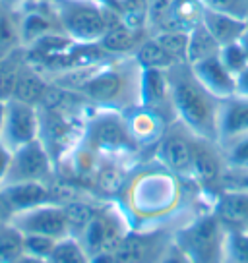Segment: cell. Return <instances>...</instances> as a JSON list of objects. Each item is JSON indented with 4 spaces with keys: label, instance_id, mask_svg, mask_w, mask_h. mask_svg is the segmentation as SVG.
<instances>
[{
    "label": "cell",
    "instance_id": "cell-1",
    "mask_svg": "<svg viewBox=\"0 0 248 263\" xmlns=\"http://www.w3.org/2000/svg\"><path fill=\"white\" fill-rule=\"evenodd\" d=\"M116 201L134 230L179 229L211 203L194 182L169 171L153 157L130 168Z\"/></svg>",
    "mask_w": 248,
    "mask_h": 263
},
{
    "label": "cell",
    "instance_id": "cell-2",
    "mask_svg": "<svg viewBox=\"0 0 248 263\" xmlns=\"http://www.w3.org/2000/svg\"><path fill=\"white\" fill-rule=\"evenodd\" d=\"M144 68L130 57L107 58L99 64L60 74L58 87L76 91L93 108L128 112L141 107Z\"/></svg>",
    "mask_w": 248,
    "mask_h": 263
},
{
    "label": "cell",
    "instance_id": "cell-3",
    "mask_svg": "<svg viewBox=\"0 0 248 263\" xmlns=\"http://www.w3.org/2000/svg\"><path fill=\"white\" fill-rule=\"evenodd\" d=\"M171 83L174 116L202 140L217 141V120L221 99L200 83L188 62H179L167 70Z\"/></svg>",
    "mask_w": 248,
    "mask_h": 263
},
{
    "label": "cell",
    "instance_id": "cell-4",
    "mask_svg": "<svg viewBox=\"0 0 248 263\" xmlns=\"http://www.w3.org/2000/svg\"><path fill=\"white\" fill-rule=\"evenodd\" d=\"M82 141L99 157L140 161L141 149L128 130L124 112L90 107Z\"/></svg>",
    "mask_w": 248,
    "mask_h": 263
},
{
    "label": "cell",
    "instance_id": "cell-5",
    "mask_svg": "<svg viewBox=\"0 0 248 263\" xmlns=\"http://www.w3.org/2000/svg\"><path fill=\"white\" fill-rule=\"evenodd\" d=\"M227 229L211 207L174 229L173 240L192 263H221Z\"/></svg>",
    "mask_w": 248,
    "mask_h": 263
},
{
    "label": "cell",
    "instance_id": "cell-6",
    "mask_svg": "<svg viewBox=\"0 0 248 263\" xmlns=\"http://www.w3.org/2000/svg\"><path fill=\"white\" fill-rule=\"evenodd\" d=\"M62 31L74 43L95 45L107 29L118 20V14L109 6L91 0H57Z\"/></svg>",
    "mask_w": 248,
    "mask_h": 263
},
{
    "label": "cell",
    "instance_id": "cell-7",
    "mask_svg": "<svg viewBox=\"0 0 248 263\" xmlns=\"http://www.w3.org/2000/svg\"><path fill=\"white\" fill-rule=\"evenodd\" d=\"M130 230V222L126 219L116 199H101L91 219L80 230L78 240L83 244L90 255L113 252L122 236Z\"/></svg>",
    "mask_w": 248,
    "mask_h": 263
},
{
    "label": "cell",
    "instance_id": "cell-8",
    "mask_svg": "<svg viewBox=\"0 0 248 263\" xmlns=\"http://www.w3.org/2000/svg\"><path fill=\"white\" fill-rule=\"evenodd\" d=\"M227 176H229V168H227L221 145L217 141L198 138L194 147V159H192L190 182H194L200 194L211 205L217 194L227 186Z\"/></svg>",
    "mask_w": 248,
    "mask_h": 263
},
{
    "label": "cell",
    "instance_id": "cell-9",
    "mask_svg": "<svg viewBox=\"0 0 248 263\" xmlns=\"http://www.w3.org/2000/svg\"><path fill=\"white\" fill-rule=\"evenodd\" d=\"M174 229H130L113 250L115 263H161L173 244Z\"/></svg>",
    "mask_w": 248,
    "mask_h": 263
},
{
    "label": "cell",
    "instance_id": "cell-10",
    "mask_svg": "<svg viewBox=\"0 0 248 263\" xmlns=\"http://www.w3.org/2000/svg\"><path fill=\"white\" fill-rule=\"evenodd\" d=\"M57 176V163L50 155L43 140L25 143L22 147L12 151L10 168L6 174V184H17V182H49L52 184Z\"/></svg>",
    "mask_w": 248,
    "mask_h": 263
},
{
    "label": "cell",
    "instance_id": "cell-11",
    "mask_svg": "<svg viewBox=\"0 0 248 263\" xmlns=\"http://www.w3.org/2000/svg\"><path fill=\"white\" fill-rule=\"evenodd\" d=\"M198 136H194L184 124L174 120L167 126L161 140L151 149V157L167 166L169 171L181 174L190 180L192 159H194V147H196Z\"/></svg>",
    "mask_w": 248,
    "mask_h": 263
},
{
    "label": "cell",
    "instance_id": "cell-12",
    "mask_svg": "<svg viewBox=\"0 0 248 263\" xmlns=\"http://www.w3.org/2000/svg\"><path fill=\"white\" fill-rule=\"evenodd\" d=\"M41 138V110L39 105L17 97L6 99V116L0 141L8 149H17Z\"/></svg>",
    "mask_w": 248,
    "mask_h": 263
},
{
    "label": "cell",
    "instance_id": "cell-13",
    "mask_svg": "<svg viewBox=\"0 0 248 263\" xmlns=\"http://www.w3.org/2000/svg\"><path fill=\"white\" fill-rule=\"evenodd\" d=\"M10 222L22 234H41L57 240L72 234L66 211L60 201H50L25 211H17L10 215Z\"/></svg>",
    "mask_w": 248,
    "mask_h": 263
},
{
    "label": "cell",
    "instance_id": "cell-14",
    "mask_svg": "<svg viewBox=\"0 0 248 263\" xmlns=\"http://www.w3.org/2000/svg\"><path fill=\"white\" fill-rule=\"evenodd\" d=\"M0 199L6 205L10 215L17 211H25L31 207L60 201L57 190L49 182H17V184H6L0 188Z\"/></svg>",
    "mask_w": 248,
    "mask_h": 263
},
{
    "label": "cell",
    "instance_id": "cell-15",
    "mask_svg": "<svg viewBox=\"0 0 248 263\" xmlns=\"http://www.w3.org/2000/svg\"><path fill=\"white\" fill-rule=\"evenodd\" d=\"M141 107L151 108L161 115L169 124L176 120L171 99V83L167 70H155V68H144L141 78Z\"/></svg>",
    "mask_w": 248,
    "mask_h": 263
},
{
    "label": "cell",
    "instance_id": "cell-16",
    "mask_svg": "<svg viewBox=\"0 0 248 263\" xmlns=\"http://www.w3.org/2000/svg\"><path fill=\"white\" fill-rule=\"evenodd\" d=\"M248 136V99L233 95L221 101L217 120V143L225 145Z\"/></svg>",
    "mask_w": 248,
    "mask_h": 263
},
{
    "label": "cell",
    "instance_id": "cell-17",
    "mask_svg": "<svg viewBox=\"0 0 248 263\" xmlns=\"http://www.w3.org/2000/svg\"><path fill=\"white\" fill-rule=\"evenodd\" d=\"M124 116H126L128 130H130L134 141L140 145L141 151L155 147V143L161 140V136L165 134L167 126H169V122L163 116L146 107H136L128 112H124Z\"/></svg>",
    "mask_w": 248,
    "mask_h": 263
},
{
    "label": "cell",
    "instance_id": "cell-18",
    "mask_svg": "<svg viewBox=\"0 0 248 263\" xmlns=\"http://www.w3.org/2000/svg\"><path fill=\"white\" fill-rule=\"evenodd\" d=\"M190 66L196 78L200 80V83L217 99L223 101V99L237 95V78L225 68L219 54L204 58V60Z\"/></svg>",
    "mask_w": 248,
    "mask_h": 263
},
{
    "label": "cell",
    "instance_id": "cell-19",
    "mask_svg": "<svg viewBox=\"0 0 248 263\" xmlns=\"http://www.w3.org/2000/svg\"><path fill=\"white\" fill-rule=\"evenodd\" d=\"M211 209L227 230H248V188L221 190Z\"/></svg>",
    "mask_w": 248,
    "mask_h": 263
},
{
    "label": "cell",
    "instance_id": "cell-20",
    "mask_svg": "<svg viewBox=\"0 0 248 263\" xmlns=\"http://www.w3.org/2000/svg\"><path fill=\"white\" fill-rule=\"evenodd\" d=\"M149 35L151 33L148 29H136V27H130L120 20H116L97 45L109 57H130Z\"/></svg>",
    "mask_w": 248,
    "mask_h": 263
},
{
    "label": "cell",
    "instance_id": "cell-21",
    "mask_svg": "<svg viewBox=\"0 0 248 263\" xmlns=\"http://www.w3.org/2000/svg\"><path fill=\"white\" fill-rule=\"evenodd\" d=\"M200 22L211 33L215 41L219 43V47L239 41L248 29V22H244V20H239L235 16H229V14H221V12H211L206 8H202Z\"/></svg>",
    "mask_w": 248,
    "mask_h": 263
},
{
    "label": "cell",
    "instance_id": "cell-22",
    "mask_svg": "<svg viewBox=\"0 0 248 263\" xmlns=\"http://www.w3.org/2000/svg\"><path fill=\"white\" fill-rule=\"evenodd\" d=\"M136 60L140 62L141 68H155V70H169L171 66L179 64V60L161 45V43L149 35L146 41L141 43L138 50L134 52Z\"/></svg>",
    "mask_w": 248,
    "mask_h": 263
},
{
    "label": "cell",
    "instance_id": "cell-23",
    "mask_svg": "<svg viewBox=\"0 0 248 263\" xmlns=\"http://www.w3.org/2000/svg\"><path fill=\"white\" fill-rule=\"evenodd\" d=\"M219 43L211 37V33L200 22L188 31V49H186V62L188 64H196L200 60L219 54Z\"/></svg>",
    "mask_w": 248,
    "mask_h": 263
},
{
    "label": "cell",
    "instance_id": "cell-24",
    "mask_svg": "<svg viewBox=\"0 0 248 263\" xmlns=\"http://www.w3.org/2000/svg\"><path fill=\"white\" fill-rule=\"evenodd\" d=\"M50 263H90L91 255L83 244L78 240V236H64V238L57 240V244L52 248L49 255Z\"/></svg>",
    "mask_w": 248,
    "mask_h": 263
},
{
    "label": "cell",
    "instance_id": "cell-25",
    "mask_svg": "<svg viewBox=\"0 0 248 263\" xmlns=\"http://www.w3.org/2000/svg\"><path fill=\"white\" fill-rule=\"evenodd\" d=\"M24 254V234L8 221L0 222V263H12Z\"/></svg>",
    "mask_w": 248,
    "mask_h": 263
},
{
    "label": "cell",
    "instance_id": "cell-26",
    "mask_svg": "<svg viewBox=\"0 0 248 263\" xmlns=\"http://www.w3.org/2000/svg\"><path fill=\"white\" fill-rule=\"evenodd\" d=\"M221 263H248V230H227Z\"/></svg>",
    "mask_w": 248,
    "mask_h": 263
},
{
    "label": "cell",
    "instance_id": "cell-27",
    "mask_svg": "<svg viewBox=\"0 0 248 263\" xmlns=\"http://www.w3.org/2000/svg\"><path fill=\"white\" fill-rule=\"evenodd\" d=\"M229 174H240L248 171V136L233 140L221 145Z\"/></svg>",
    "mask_w": 248,
    "mask_h": 263
},
{
    "label": "cell",
    "instance_id": "cell-28",
    "mask_svg": "<svg viewBox=\"0 0 248 263\" xmlns=\"http://www.w3.org/2000/svg\"><path fill=\"white\" fill-rule=\"evenodd\" d=\"M179 62H186V49H188V31L184 29H161L151 33Z\"/></svg>",
    "mask_w": 248,
    "mask_h": 263
},
{
    "label": "cell",
    "instance_id": "cell-29",
    "mask_svg": "<svg viewBox=\"0 0 248 263\" xmlns=\"http://www.w3.org/2000/svg\"><path fill=\"white\" fill-rule=\"evenodd\" d=\"M219 58H221V62L225 64V68H227L235 78H237L242 70L248 68V58H246L244 49H242V45H240V39L235 43H229V45H223V47L219 49Z\"/></svg>",
    "mask_w": 248,
    "mask_h": 263
},
{
    "label": "cell",
    "instance_id": "cell-30",
    "mask_svg": "<svg viewBox=\"0 0 248 263\" xmlns=\"http://www.w3.org/2000/svg\"><path fill=\"white\" fill-rule=\"evenodd\" d=\"M198 2L202 4V8L229 14L248 22V0H198Z\"/></svg>",
    "mask_w": 248,
    "mask_h": 263
},
{
    "label": "cell",
    "instance_id": "cell-31",
    "mask_svg": "<svg viewBox=\"0 0 248 263\" xmlns=\"http://www.w3.org/2000/svg\"><path fill=\"white\" fill-rule=\"evenodd\" d=\"M57 244V238L41 236V234H24V252L25 254L37 255V257H47L49 259L52 248Z\"/></svg>",
    "mask_w": 248,
    "mask_h": 263
},
{
    "label": "cell",
    "instance_id": "cell-32",
    "mask_svg": "<svg viewBox=\"0 0 248 263\" xmlns=\"http://www.w3.org/2000/svg\"><path fill=\"white\" fill-rule=\"evenodd\" d=\"M161 263H192V261H190V257L184 254L181 248L174 244V240H173V244H171V248L167 250V254L163 255Z\"/></svg>",
    "mask_w": 248,
    "mask_h": 263
},
{
    "label": "cell",
    "instance_id": "cell-33",
    "mask_svg": "<svg viewBox=\"0 0 248 263\" xmlns=\"http://www.w3.org/2000/svg\"><path fill=\"white\" fill-rule=\"evenodd\" d=\"M10 159H12V149H8L0 141V188L6 180V174L10 168Z\"/></svg>",
    "mask_w": 248,
    "mask_h": 263
},
{
    "label": "cell",
    "instance_id": "cell-34",
    "mask_svg": "<svg viewBox=\"0 0 248 263\" xmlns=\"http://www.w3.org/2000/svg\"><path fill=\"white\" fill-rule=\"evenodd\" d=\"M237 95L248 99V68L237 76Z\"/></svg>",
    "mask_w": 248,
    "mask_h": 263
},
{
    "label": "cell",
    "instance_id": "cell-35",
    "mask_svg": "<svg viewBox=\"0 0 248 263\" xmlns=\"http://www.w3.org/2000/svg\"><path fill=\"white\" fill-rule=\"evenodd\" d=\"M12 263H50L47 257H37V255H31V254H22L17 259H14Z\"/></svg>",
    "mask_w": 248,
    "mask_h": 263
},
{
    "label": "cell",
    "instance_id": "cell-36",
    "mask_svg": "<svg viewBox=\"0 0 248 263\" xmlns=\"http://www.w3.org/2000/svg\"><path fill=\"white\" fill-rule=\"evenodd\" d=\"M90 263H115V257H113V252H105V254L91 255Z\"/></svg>",
    "mask_w": 248,
    "mask_h": 263
},
{
    "label": "cell",
    "instance_id": "cell-37",
    "mask_svg": "<svg viewBox=\"0 0 248 263\" xmlns=\"http://www.w3.org/2000/svg\"><path fill=\"white\" fill-rule=\"evenodd\" d=\"M4 116H6V99L0 97V138H2V128H4Z\"/></svg>",
    "mask_w": 248,
    "mask_h": 263
},
{
    "label": "cell",
    "instance_id": "cell-38",
    "mask_svg": "<svg viewBox=\"0 0 248 263\" xmlns=\"http://www.w3.org/2000/svg\"><path fill=\"white\" fill-rule=\"evenodd\" d=\"M91 2H97V4L109 6L111 10H115V12H118V0H91Z\"/></svg>",
    "mask_w": 248,
    "mask_h": 263
},
{
    "label": "cell",
    "instance_id": "cell-39",
    "mask_svg": "<svg viewBox=\"0 0 248 263\" xmlns=\"http://www.w3.org/2000/svg\"><path fill=\"white\" fill-rule=\"evenodd\" d=\"M8 219H10L8 209H6V205H4V203H2V199H0V222L8 221Z\"/></svg>",
    "mask_w": 248,
    "mask_h": 263
},
{
    "label": "cell",
    "instance_id": "cell-40",
    "mask_svg": "<svg viewBox=\"0 0 248 263\" xmlns=\"http://www.w3.org/2000/svg\"><path fill=\"white\" fill-rule=\"evenodd\" d=\"M240 45H242V49H244V52H246V58H248V29L244 31V35L240 37Z\"/></svg>",
    "mask_w": 248,
    "mask_h": 263
},
{
    "label": "cell",
    "instance_id": "cell-41",
    "mask_svg": "<svg viewBox=\"0 0 248 263\" xmlns=\"http://www.w3.org/2000/svg\"><path fill=\"white\" fill-rule=\"evenodd\" d=\"M20 2H33V0H14V4H20Z\"/></svg>",
    "mask_w": 248,
    "mask_h": 263
}]
</instances>
